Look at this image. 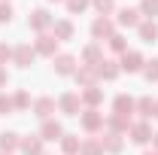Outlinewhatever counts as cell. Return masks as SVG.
<instances>
[{
    "mask_svg": "<svg viewBox=\"0 0 158 155\" xmlns=\"http://www.w3.org/2000/svg\"><path fill=\"white\" fill-rule=\"evenodd\" d=\"M79 107H82L79 91H67V94L58 97V110L64 113V116H79Z\"/></svg>",
    "mask_w": 158,
    "mask_h": 155,
    "instance_id": "cell-1",
    "label": "cell"
},
{
    "mask_svg": "<svg viewBox=\"0 0 158 155\" xmlns=\"http://www.w3.org/2000/svg\"><path fill=\"white\" fill-rule=\"evenodd\" d=\"M34 49H37V55L55 58V52H58V37H55V34H40L37 43H34Z\"/></svg>",
    "mask_w": 158,
    "mask_h": 155,
    "instance_id": "cell-2",
    "label": "cell"
},
{
    "mask_svg": "<svg viewBox=\"0 0 158 155\" xmlns=\"http://www.w3.org/2000/svg\"><path fill=\"white\" fill-rule=\"evenodd\" d=\"M73 79H76L82 88H91V85H98V67H91V64H79L76 73H73Z\"/></svg>",
    "mask_w": 158,
    "mask_h": 155,
    "instance_id": "cell-3",
    "label": "cell"
},
{
    "mask_svg": "<svg viewBox=\"0 0 158 155\" xmlns=\"http://www.w3.org/2000/svg\"><path fill=\"white\" fill-rule=\"evenodd\" d=\"M52 67H55V73H61V76H70V73H76V58L70 52H61V55L52 58Z\"/></svg>",
    "mask_w": 158,
    "mask_h": 155,
    "instance_id": "cell-4",
    "label": "cell"
},
{
    "mask_svg": "<svg viewBox=\"0 0 158 155\" xmlns=\"http://www.w3.org/2000/svg\"><path fill=\"white\" fill-rule=\"evenodd\" d=\"M27 24H31L34 31H43V34H46V31H49V27L55 24V19H52V15H49L46 9H34V12L27 15Z\"/></svg>",
    "mask_w": 158,
    "mask_h": 155,
    "instance_id": "cell-5",
    "label": "cell"
},
{
    "mask_svg": "<svg viewBox=\"0 0 158 155\" xmlns=\"http://www.w3.org/2000/svg\"><path fill=\"white\" fill-rule=\"evenodd\" d=\"M37 58V49H31L27 43H21V46H15L12 49V61L19 64V67H31V61Z\"/></svg>",
    "mask_w": 158,
    "mask_h": 155,
    "instance_id": "cell-6",
    "label": "cell"
},
{
    "mask_svg": "<svg viewBox=\"0 0 158 155\" xmlns=\"http://www.w3.org/2000/svg\"><path fill=\"white\" fill-rule=\"evenodd\" d=\"M128 134H131L134 143L143 146V143H149V140H152V128H149V122H134V125L128 128Z\"/></svg>",
    "mask_w": 158,
    "mask_h": 155,
    "instance_id": "cell-7",
    "label": "cell"
},
{
    "mask_svg": "<svg viewBox=\"0 0 158 155\" xmlns=\"http://www.w3.org/2000/svg\"><path fill=\"white\" fill-rule=\"evenodd\" d=\"M116 21L122 24V27H137L140 24V9H134V6H122L116 12Z\"/></svg>",
    "mask_w": 158,
    "mask_h": 155,
    "instance_id": "cell-8",
    "label": "cell"
},
{
    "mask_svg": "<svg viewBox=\"0 0 158 155\" xmlns=\"http://www.w3.org/2000/svg\"><path fill=\"white\" fill-rule=\"evenodd\" d=\"M40 137H43V143H46V140H61V137H64L61 122H55V119H46V122H43V128H40Z\"/></svg>",
    "mask_w": 158,
    "mask_h": 155,
    "instance_id": "cell-9",
    "label": "cell"
},
{
    "mask_svg": "<svg viewBox=\"0 0 158 155\" xmlns=\"http://www.w3.org/2000/svg\"><path fill=\"white\" fill-rule=\"evenodd\" d=\"M143 64H146V61H143L140 52H125L118 67H122V70H128V73H137V70H143Z\"/></svg>",
    "mask_w": 158,
    "mask_h": 155,
    "instance_id": "cell-10",
    "label": "cell"
},
{
    "mask_svg": "<svg viewBox=\"0 0 158 155\" xmlns=\"http://www.w3.org/2000/svg\"><path fill=\"white\" fill-rule=\"evenodd\" d=\"M91 34H94V40H110V37H113V21L106 19V15L94 19V24H91Z\"/></svg>",
    "mask_w": 158,
    "mask_h": 155,
    "instance_id": "cell-11",
    "label": "cell"
},
{
    "mask_svg": "<svg viewBox=\"0 0 158 155\" xmlns=\"http://www.w3.org/2000/svg\"><path fill=\"white\" fill-rule=\"evenodd\" d=\"M113 107H116V116H125V119H128L134 110H137V100L128 97V94H118L116 100H113Z\"/></svg>",
    "mask_w": 158,
    "mask_h": 155,
    "instance_id": "cell-12",
    "label": "cell"
},
{
    "mask_svg": "<svg viewBox=\"0 0 158 155\" xmlns=\"http://www.w3.org/2000/svg\"><path fill=\"white\" fill-rule=\"evenodd\" d=\"M82 128H85V131H98V128H103V113H98V110H85V113H82Z\"/></svg>",
    "mask_w": 158,
    "mask_h": 155,
    "instance_id": "cell-13",
    "label": "cell"
},
{
    "mask_svg": "<svg viewBox=\"0 0 158 155\" xmlns=\"http://www.w3.org/2000/svg\"><path fill=\"white\" fill-rule=\"evenodd\" d=\"M24 155H43V137H21V146Z\"/></svg>",
    "mask_w": 158,
    "mask_h": 155,
    "instance_id": "cell-14",
    "label": "cell"
},
{
    "mask_svg": "<svg viewBox=\"0 0 158 155\" xmlns=\"http://www.w3.org/2000/svg\"><path fill=\"white\" fill-rule=\"evenodd\" d=\"M118 73H122V67H118L116 61H100V64H98V76L106 79V82H113Z\"/></svg>",
    "mask_w": 158,
    "mask_h": 155,
    "instance_id": "cell-15",
    "label": "cell"
},
{
    "mask_svg": "<svg viewBox=\"0 0 158 155\" xmlns=\"http://www.w3.org/2000/svg\"><path fill=\"white\" fill-rule=\"evenodd\" d=\"M19 146H21V137L15 134V131H3V134H0V149H3V152H15Z\"/></svg>",
    "mask_w": 158,
    "mask_h": 155,
    "instance_id": "cell-16",
    "label": "cell"
},
{
    "mask_svg": "<svg viewBox=\"0 0 158 155\" xmlns=\"http://www.w3.org/2000/svg\"><path fill=\"white\" fill-rule=\"evenodd\" d=\"M82 58H85V64H91V67H98L100 61H103V49H100V43H91V46H85V52H82Z\"/></svg>",
    "mask_w": 158,
    "mask_h": 155,
    "instance_id": "cell-17",
    "label": "cell"
},
{
    "mask_svg": "<svg viewBox=\"0 0 158 155\" xmlns=\"http://www.w3.org/2000/svg\"><path fill=\"white\" fill-rule=\"evenodd\" d=\"M79 97L88 103V110H98V103L103 100V91H100L98 85H91V88H82V94H79Z\"/></svg>",
    "mask_w": 158,
    "mask_h": 155,
    "instance_id": "cell-18",
    "label": "cell"
},
{
    "mask_svg": "<svg viewBox=\"0 0 158 155\" xmlns=\"http://www.w3.org/2000/svg\"><path fill=\"white\" fill-rule=\"evenodd\" d=\"M137 31H140V40H146V43H155V40H158V24L152 19H149V21H140Z\"/></svg>",
    "mask_w": 158,
    "mask_h": 155,
    "instance_id": "cell-19",
    "label": "cell"
},
{
    "mask_svg": "<svg viewBox=\"0 0 158 155\" xmlns=\"http://www.w3.org/2000/svg\"><path fill=\"white\" fill-rule=\"evenodd\" d=\"M34 113H37V116L46 122V119L55 113V100H52V97H40L37 103H34Z\"/></svg>",
    "mask_w": 158,
    "mask_h": 155,
    "instance_id": "cell-20",
    "label": "cell"
},
{
    "mask_svg": "<svg viewBox=\"0 0 158 155\" xmlns=\"http://www.w3.org/2000/svg\"><path fill=\"white\" fill-rule=\"evenodd\" d=\"M100 146H103V152H122V134H106V137H100Z\"/></svg>",
    "mask_w": 158,
    "mask_h": 155,
    "instance_id": "cell-21",
    "label": "cell"
},
{
    "mask_svg": "<svg viewBox=\"0 0 158 155\" xmlns=\"http://www.w3.org/2000/svg\"><path fill=\"white\" fill-rule=\"evenodd\" d=\"M58 143H61V149H64V155H76L79 146H82V140H79L76 134H64Z\"/></svg>",
    "mask_w": 158,
    "mask_h": 155,
    "instance_id": "cell-22",
    "label": "cell"
},
{
    "mask_svg": "<svg viewBox=\"0 0 158 155\" xmlns=\"http://www.w3.org/2000/svg\"><path fill=\"white\" fill-rule=\"evenodd\" d=\"M106 128H110V134H122V131L131 128V122H128L125 116H116V113H113V116L106 119Z\"/></svg>",
    "mask_w": 158,
    "mask_h": 155,
    "instance_id": "cell-23",
    "label": "cell"
},
{
    "mask_svg": "<svg viewBox=\"0 0 158 155\" xmlns=\"http://www.w3.org/2000/svg\"><path fill=\"white\" fill-rule=\"evenodd\" d=\"M155 103H158V100H152V97H140V100H137V113L143 119L155 116Z\"/></svg>",
    "mask_w": 158,
    "mask_h": 155,
    "instance_id": "cell-24",
    "label": "cell"
},
{
    "mask_svg": "<svg viewBox=\"0 0 158 155\" xmlns=\"http://www.w3.org/2000/svg\"><path fill=\"white\" fill-rule=\"evenodd\" d=\"M79 155H103V146H100V140H82V146H79Z\"/></svg>",
    "mask_w": 158,
    "mask_h": 155,
    "instance_id": "cell-25",
    "label": "cell"
},
{
    "mask_svg": "<svg viewBox=\"0 0 158 155\" xmlns=\"http://www.w3.org/2000/svg\"><path fill=\"white\" fill-rule=\"evenodd\" d=\"M52 27H55V37H58V40H70V37H73V24H70L67 19H64V21H55Z\"/></svg>",
    "mask_w": 158,
    "mask_h": 155,
    "instance_id": "cell-26",
    "label": "cell"
},
{
    "mask_svg": "<svg viewBox=\"0 0 158 155\" xmlns=\"http://www.w3.org/2000/svg\"><path fill=\"white\" fill-rule=\"evenodd\" d=\"M140 15H158V0H140Z\"/></svg>",
    "mask_w": 158,
    "mask_h": 155,
    "instance_id": "cell-27",
    "label": "cell"
},
{
    "mask_svg": "<svg viewBox=\"0 0 158 155\" xmlns=\"http://www.w3.org/2000/svg\"><path fill=\"white\" fill-rule=\"evenodd\" d=\"M110 49L125 55V52H128V43H125V37H122V34H113V37H110Z\"/></svg>",
    "mask_w": 158,
    "mask_h": 155,
    "instance_id": "cell-28",
    "label": "cell"
},
{
    "mask_svg": "<svg viewBox=\"0 0 158 155\" xmlns=\"http://www.w3.org/2000/svg\"><path fill=\"white\" fill-rule=\"evenodd\" d=\"M64 3H67L70 15H79V12H85V9H88V0H64Z\"/></svg>",
    "mask_w": 158,
    "mask_h": 155,
    "instance_id": "cell-29",
    "label": "cell"
},
{
    "mask_svg": "<svg viewBox=\"0 0 158 155\" xmlns=\"http://www.w3.org/2000/svg\"><path fill=\"white\" fill-rule=\"evenodd\" d=\"M143 76L149 79V82H155V79H158V61H146V67H143Z\"/></svg>",
    "mask_w": 158,
    "mask_h": 155,
    "instance_id": "cell-30",
    "label": "cell"
},
{
    "mask_svg": "<svg viewBox=\"0 0 158 155\" xmlns=\"http://www.w3.org/2000/svg\"><path fill=\"white\" fill-rule=\"evenodd\" d=\"M27 103H31V97H27V91H19V94L12 97V107H15V110H24Z\"/></svg>",
    "mask_w": 158,
    "mask_h": 155,
    "instance_id": "cell-31",
    "label": "cell"
},
{
    "mask_svg": "<svg viewBox=\"0 0 158 155\" xmlns=\"http://www.w3.org/2000/svg\"><path fill=\"white\" fill-rule=\"evenodd\" d=\"M94 9H98L100 15H110L113 12V0H94Z\"/></svg>",
    "mask_w": 158,
    "mask_h": 155,
    "instance_id": "cell-32",
    "label": "cell"
},
{
    "mask_svg": "<svg viewBox=\"0 0 158 155\" xmlns=\"http://www.w3.org/2000/svg\"><path fill=\"white\" fill-rule=\"evenodd\" d=\"M9 21H12V6L0 3V24H9Z\"/></svg>",
    "mask_w": 158,
    "mask_h": 155,
    "instance_id": "cell-33",
    "label": "cell"
},
{
    "mask_svg": "<svg viewBox=\"0 0 158 155\" xmlns=\"http://www.w3.org/2000/svg\"><path fill=\"white\" fill-rule=\"evenodd\" d=\"M6 61H12V49L6 43H0V67H6Z\"/></svg>",
    "mask_w": 158,
    "mask_h": 155,
    "instance_id": "cell-34",
    "label": "cell"
},
{
    "mask_svg": "<svg viewBox=\"0 0 158 155\" xmlns=\"http://www.w3.org/2000/svg\"><path fill=\"white\" fill-rule=\"evenodd\" d=\"M15 107H12V97H6L3 91H0V113H12Z\"/></svg>",
    "mask_w": 158,
    "mask_h": 155,
    "instance_id": "cell-35",
    "label": "cell"
},
{
    "mask_svg": "<svg viewBox=\"0 0 158 155\" xmlns=\"http://www.w3.org/2000/svg\"><path fill=\"white\" fill-rule=\"evenodd\" d=\"M9 82V73H6V67H0V85H6Z\"/></svg>",
    "mask_w": 158,
    "mask_h": 155,
    "instance_id": "cell-36",
    "label": "cell"
},
{
    "mask_svg": "<svg viewBox=\"0 0 158 155\" xmlns=\"http://www.w3.org/2000/svg\"><path fill=\"white\" fill-rule=\"evenodd\" d=\"M152 137H155V152H158V134H152Z\"/></svg>",
    "mask_w": 158,
    "mask_h": 155,
    "instance_id": "cell-37",
    "label": "cell"
},
{
    "mask_svg": "<svg viewBox=\"0 0 158 155\" xmlns=\"http://www.w3.org/2000/svg\"><path fill=\"white\" fill-rule=\"evenodd\" d=\"M143 155H158V152H155V149H152V152H143Z\"/></svg>",
    "mask_w": 158,
    "mask_h": 155,
    "instance_id": "cell-38",
    "label": "cell"
},
{
    "mask_svg": "<svg viewBox=\"0 0 158 155\" xmlns=\"http://www.w3.org/2000/svg\"><path fill=\"white\" fill-rule=\"evenodd\" d=\"M155 116H158V103H155Z\"/></svg>",
    "mask_w": 158,
    "mask_h": 155,
    "instance_id": "cell-39",
    "label": "cell"
},
{
    "mask_svg": "<svg viewBox=\"0 0 158 155\" xmlns=\"http://www.w3.org/2000/svg\"><path fill=\"white\" fill-rule=\"evenodd\" d=\"M0 155H12V152H0Z\"/></svg>",
    "mask_w": 158,
    "mask_h": 155,
    "instance_id": "cell-40",
    "label": "cell"
},
{
    "mask_svg": "<svg viewBox=\"0 0 158 155\" xmlns=\"http://www.w3.org/2000/svg\"><path fill=\"white\" fill-rule=\"evenodd\" d=\"M55 3H58V0H55Z\"/></svg>",
    "mask_w": 158,
    "mask_h": 155,
    "instance_id": "cell-41",
    "label": "cell"
}]
</instances>
